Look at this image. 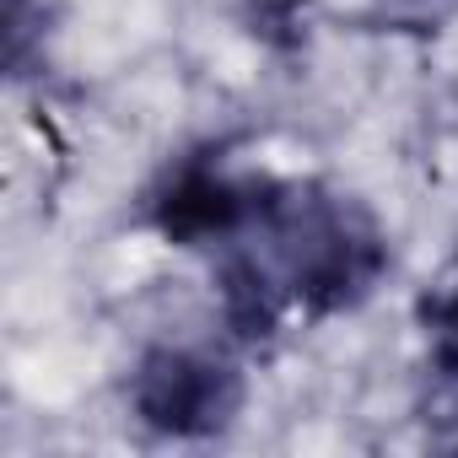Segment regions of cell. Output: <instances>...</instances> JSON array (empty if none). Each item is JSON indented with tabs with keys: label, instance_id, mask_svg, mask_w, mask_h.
Listing matches in <instances>:
<instances>
[{
	"label": "cell",
	"instance_id": "1",
	"mask_svg": "<svg viewBox=\"0 0 458 458\" xmlns=\"http://www.w3.org/2000/svg\"><path fill=\"white\" fill-rule=\"evenodd\" d=\"M388 270V238L372 210L329 183L270 189L259 221L221 249L216 297L238 340H270L292 308L308 318L351 313Z\"/></svg>",
	"mask_w": 458,
	"mask_h": 458
},
{
	"label": "cell",
	"instance_id": "2",
	"mask_svg": "<svg viewBox=\"0 0 458 458\" xmlns=\"http://www.w3.org/2000/svg\"><path fill=\"white\" fill-rule=\"evenodd\" d=\"M243 372L189 345H151L130 372V410L157 437L199 442L221 437L243 415Z\"/></svg>",
	"mask_w": 458,
	"mask_h": 458
},
{
	"label": "cell",
	"instance_id": "3",
	"mask_svg": "<svg viewBox=\"0 0 458 458\" xmlns=\"http://www.w3.org/2000/svg\"><path fill=\"white\" fill-rule=\"evenodd\" d=\"M276 178L226 173L210 151L183 157L162 173V183L146 199V221L173 249H226L259 221Z\"/></svg>",
	"mask_w": 458,
	"mask_h": 458
},
{
	"label": "cell",
	"instance_id": "4",
	"mask_svg": "<svg viewBox=\"0 0 458 458\" xmlns=\"http://www.w3.org/2000/svg\"><path fill=\"white\" fill-rule=\"evenodd\" d=\"M420 329H426V351L431 367L442 377H458V281L447 292L420 297Z\"/></svg>",
	"mask_w": 458,
	"mask_h": 458
},
{
	"label": "cell",
	"instance_id": "5",
	"mask_svg": "<svg viewBox=\"0 0 458 458\" xmlns=\"http://www.w3.org/2000/svg\"><path fill=\"white\" fill-rule=\"evenodd\" d=\"M6 76L22 81L44 60V0H6Z\"/></svg>",
	"mask_w": 458,
	"mask_h": 458
},
{
	"label": "cell",
	"instance_id": "6",
	"mask_svg": "<svg viewBox=\"0 0 458 458\" xmlns=\"http://www.w3.org/2000/svg\"><path fill=\"white\" fill-rule=\"evenodd\" d=\"M383 6L399 12V17H420V22H426V17H437V12L447 6V0H383Z\"/></svg>",
	"mask_w": 458,
	"mask_h": 458
}]
</instances>
